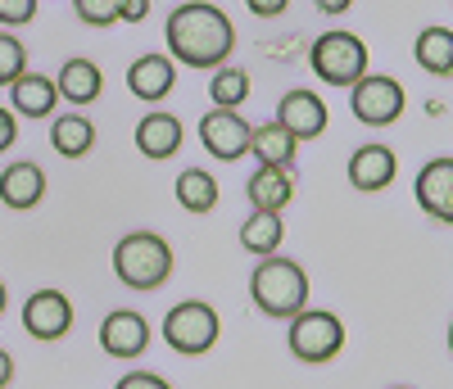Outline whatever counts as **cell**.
<instances>
[{
	"mask_svg": "<svg viewBox=\"0 0 453 389\" xmlns=\"http://www.w3.org/2000/svg\"><path fill=\"white\" fill-rule=\"evenodd\" d=\"M23 331L42 344H55L73 331V299L64 290H32L23 303Z\"/></svg>",
	"mask_w": 453,
	"mask_h": 389,
	"instance_id": "cell-8",
	"label": "cell"
},
{
	"mask_svg": "<svg viewBox=\"0 0 453 389\" xmlns=\"http://www.w3.org/2000/svg\"><path fill=\"white\" fill-rule=\"evenodd\" d=\"M10 380H14V358L5 354V348H0V389H5Z\"/></svg>",
	"mask_w": 453,
	"mask_h": 389,
	"instance_id": "cell-34",
	"label": "cell"
},
{
	"mask_svg": "<svg viewBox=\"0 0 453 389\" xmlns=\"http://www.w3.org/2000/svg\"><path fill=\"white\" fill-rule=\"evenodd\" d=\"M145 344H150V322L141 313H132V308H119V313H109L100 322V348L109 358H141L145 354Z\"/></svg>",
	"mask_w": 453,
	"mask_h": 389,
	"instance_id": "cell-11",
	"label": "cell"
},
{
	"mask_svg": "<svg viewBox=\"0 0 453 389\" xmlns=\"http://www.w3.org/2000/svg\"><path fill=\"white\" fill-rule=\"evenodd\" d=\"M145 14H150V0H123L119 23H145Z\"/></svg>",
	"mask_w": 453,
	"mask_h": 389,
	"instance_id": "cell-32",
	"label": "cell"
},
{
	"mask_svg": "<svg viewBox=\"0 0 453 389\" xmlns=\"http://www.w3.org/2000/svg\"><path fill=\"white\" fill-rule=\"evenodd\" d=\"M50 145H55V154H64V159H87V154L96 149V123L82 118V113H59V118L50 123Z\"/></svg>",
	"mask_w": 453,
	"mask_h": 389,
	"instance_id": "cell-20",
	"label": "cell"
},
{
	"mask_svg": "<svg viewBox=\"0 0 453 389\" xmlns=\"http://www.w3.org/2000/svg\"><path fill=\"white\" fill-rule=\"evenodd\" d=\"M250 204L258 213H281L295 200V168H273V164H258L250 177Z\"/></svg>",
	"mask_w": 453,
	"mask_h": 389,
	"instance_id": "cell-17",
	"label": "cell"
},
{
	"mask_svg": "<svg viewBox=\"0 0 453 389\" xmlns=\"http://www.w3.org/2000/svg\"><path fill=\"white\" fill-rule=\"evenodd\" d=\"M281 236H286V226H281V213H250L245 226H241V245L254 254V258H268L281 249Z\"/></svg>",
	"mask_w": 453,
	"mask_h": 389,
	"instance_id": "cell-22",
	"label": "cell"
},
{
	"mask_svg": "<svg viewBox=\"0 0 453 389\" xmlns=\"http://www.w3.org/2000/svg\"><path fill=\"white\" fill-rule=\"evenodd\" d=\"M418 64L431 77H449L453 72V32L449 27H426L418 36Z\"/></svg>",
	"mask_w": 453,
	"mask_h": 389,
	"instance_id": "cell-24",
	"label": "cell"
},
{
	"mask_svg": "<svg viewBox=\"0 0 453 389\" xmlns=\"http://www.w3.org/2000/svg\"><path fill=\"white\" fill-rule=\"evenodd\" d=\"M113 277L127 290H159L173 277V249L155 231H127L113 245Z\"/></svg>",
	"mask_w": 453,
	"mask_h": 389,
	"instance_id": "cell-3",
	"label": "cell"
},
{
	"mask_svg": "<svg viewBox=\"0 0 453 389\" xmlns=\"http://www.w3.org/2000/svg\"><path fill=\"white\" fill-rule=\"evenodd\" d=\"M23 72H27V50H23V42H19V36H10V32H0V87L19 82Z\"/></svg>",
	"mask_w": 453,
	"mask_h": 389,
	"instance_id": "cell-26",
	"label": "cell"
},
{
	"mask_svg": "<svg viewBox=\"0 0 453 389\" xmlns=\"http://www.w3.org/2000/svg\"><path fill=\"white\" fill-rule=\"evenodd\" d=\"M340 348H345V326H340L335 313H322V308H304V313L290 317V354L299 362H331Z\"/></svg>",
	"mask_w": 453,
	"mask_h": 389,
	"instance_id": "cell-6",
	"label": "cell"
},
{
	"mask_svg": "<svg viewBox=\"0 0 453 389\" xmlns=\"http://www.w3.org/2000/svg\"><path fill=\"white\" fill-rule=\"evenodd\" d=\"M418 204L435 222H444V226L453 222V159L449 154H440V159H431L418 172Z\"/></svg>",
	"mask_w": 453,
	"mask_h": 389,
	"instance_id": "cell-12",
	"label": "cell"
},
{
	"mask_svg": "<svg viewBox=\"0 0 453 389\" xmlns=\"http://www.w3.org/2000/svg\"><path fill=\"white\" fill-rule=\"evenodd\" d=\"M46 200V172L32 159H14L5 172H0V204L5 209H36Z\"/></svg>",
	"mask_w": 453,
	"mask_h": 389,
	"instance_id": "cell-13",
	"label": "cell"
},
{
	"mask_svg": "<svg viewBox=\"0 0 453 389\" xmlns=\"http://www.w3.org/2000/svg\"><path fill=\"white\" fill-rule=\"evenodd\" d=\"M250 123L241 118V109H209L204 118H200V141L204 149L213 154V159L222 164H236L250 154Z\"/></svg>",
	"mask_w": 453,
	"mask_h": 389,
	"instance_id": "cell-9",
	"label": "cell"
},
{
	"mask_svg": "<svg viewBox=\"0 0 453 389\" xmlns=\"http://www.w3.org/2000/svg\"><path fill=\"white\" fill-rule=\"evenodd\" d=\"M181 141H186V132H181V118H173V113H145L136 123V149L155 164L173 159L181 149Z\"/></svg>",
	"mask_w": 453,
	"mask_h": 389,
	"instance_id": "cell-16",
	"label": "cell"
},
{
	"mask_svg": "<svg viewBox=\"0 0 453 389\" xmlns=\"http://www.w3.org/2000/svg\"><path fill=\"white\" fill-rule=\"evenodd\" d=\"M10 95H14V118H50L59 104L55 82L42 72H23L19 82H10Z\"/></svg>",
	"mask_w": 453,
	"mask_h": 389,
	"instance_id": "cell-18",
	"label": "cell"
},
{
	"mask_svg": "<svg viewBox=\"0 0 453 389\" xmlns=\"http://www.w3.org/2000/svg\"><path fill=\"white\" fill-rule=\"evenodd\" d=\"M313 5H318L322 14H345V10L354 5V0H313Z\"/></svg>",
	"mask_w": 453,
	"mask_h": 389,
	"instance_id": "cell-33",
	"label": "cell"
},
{
	"mask_svg": "<svg viewBox=\"0 0 453 389\" xmlns=\"http://www.w3.org/2000/svg\"><path fill=\"white\" fill-rule=\"evenodd\" d=\"M73 5H78V19L87 27H109L123 14V0H73Z\"/></svg>",
	"mask_w": 453,
	"mask_h": 389,
	"instance_id": "cell-27",
	"label": "cell"
},
{
	"mask_svg": "<svg viewBox=\"0 0 453 389\" xmlns=\"http://www.w3.org/2000/svg\"><path fill=\"white\" fill-rule=\"evenodd\" d=\"M14 141H19V118H14V109H0V154H5Z\"/></svg>",
	"mask_w": 453,
	"mask_h": 389,
	"instance_id": "cell-30",
	"label": "cell"
},
{
	"mask_svg": "<svg viewBox=\"0 0 453 389\" xmlns=\"http://www.w3.org/2000/svg\"><path fill=\"white\" fill-rule=\"evenodd\" d=\"M349 109H354V118L367 123V127H390V123H399V113H403V87L395 82V77L363 72L358 82L349 87Z\"/></svg>",
	"mask_w": 453,
	"mask_h": 389,
	"instance_id": "cell-7",
	"label": "cell"
},
{
	"mask_svg": "<svg viewBox=\"0 0 453 389\" xmlns=\"http://www.w3.org/2000/svg\"><path fill=\"white\" fill-rule=\"evenodd\" d=\"M168 59L186 68H222L226 55L236 50V27L209 0H186L168 14Z\"/></svg>",
	"mask_w": 453,
	"mask_h": 389,
	"instance_id": "cell-1",
	"label": "cell"
},
{
	"mask_svg": "<svg viewBox=\"0 0 453 389\" xmlns=\"http://www.w3.org/2000/svg\"><path fill=\"white\" fill-rule=\"evenodd\" d=\"M113 389H173V385H168L164 376H155V371H127Z\"/></svg>",
	"mask_w": 453,
	"mask_h": 389,
	"instance_id": "cell-29",
	"label": "cell"
},
{
	"mask_svg": "<svg viewBox=\"0 0 453 389\" xmlns=\"http://www.w3.org/2000/svg\"><path fill=\"white\" fill-rule=\"evenodd\" d=\"M250 72L241 68H213V82H209V95H213V109H241L250 100Z\"/></svg>",
	"mask_w": 453,
	"mask_h": 389,
	"instance_id": "cell-25",
	"label": "cell"
},
{
	"mask_svg": "<svg viewBox=\"0 0 453 389\" xmlns=\"http://www.w3.org/2000/svg\"><path fill=\"white\" fill-rule=\"evenodd\" d=\"M177 204H181L186 213H209V209H218V181H213V172L186 168V172L177 177Z\"/></svg>",
	"mask_w": 453,
	"mask_h": 389,
	"instance_id": "cell-23",
	"label": "cell"
},
{
	"mask_svg": "<svg viewBox=\"0 0 453 389\" xmlns=\"http://www.w3.org/2000/svg\"><path fill=\"white\" fill-rule=\"evenodd\" d=\"M36 19V0H0V23L5 27H23Z\"/></svg>",
	"mask_w": 453,
	"mask_h": 389,
	"instance_id": "cell-28",
	"label": "cell"
},
{
	"mask_svg": "<svg viewBox=\"0 0 453 389\" xmlns=\"http://www.w3.org/2000/svg\"><path fill=\"white\" fill-rule=\"evenodd\" d=\"M5 299H10V294H5V281H0V313H5Z\"/></svg>",
	"mask_w": 453,
	"mask_h": 389,
	"instance_id": "cell-35",
	"label": "cell"
},
{
	"mask_svg": "<svg viewBox=\"0 0 453 389\" xmlns=\"http://www.w3.org/2000/svg\"><path fill=\"white\" fill-rule=\"evenodd\" d=\"M309 64H313V72L322 77L326 87H354L358 77L367 72V46H363V36H354V32H326V36L313 42Z\"/></svg>",
	"mask_w": 453,
	"mask_h": 389,
	"instance_id": "cell-4",
	"label": "cell"
},
{
	"mask_svg": "<svg viewBox=\"0 0 453 389\" xmlns=\"http://www.w3.org/2000/svg\"><path fill=\"white\" fill-rule=\"evenodd\" d=\"M173 87H177V64H173L168 55H141V59H132V68H127V91H132L136 100L155 104V100H164Z\"/></svg>",
	"mask_w": 453,
	"mask_h": 389,
	"instance_id": "cell-15",
	"label": "cell"
},
{
	"mask_svg": "<svg viewBox=\"0 0 453 389\" xmlns=\"http://www.w3.org/2000/svg\"><path fill=\"white\" fill-rule=\"evenodd\" d=\"M100 87H104V77H100V68H96L91 59H68V64L59 68V77H55V91H59V100H68V104H91V100H100Z\"/></svg>",
	"mask_w": 453,
	"mask_h": 389,
	"instance_id": "cell-19",
	"label": "cell"
},
{
	"mask_svg": "<svg viewBox=\"0 0 453 389\" xmlns=\"http://www.w3.org/2000/svg\"><path fill=\"white\" fill-rule=\"evenodd\" d=\"M395 389H408V385H395Z\"/></svg>",
	"mask_w": 453,
	"mask_h": 389,
	"instance_id": "cell-36",
	"label": "cell"
},
{
	"mask_svg": "<svg viewBox=\"0 0 453 389\" xmlns=\"http://www.w3.org/2000/svg\"><path fill=\"white\" fill-rule=\"evenodd\" d=\"M245 5H250V14H258V19H277V14L290 10V0H245Z\"/></svg>",
	"mask_w": 453,
	"mask_h": 389,
	"instance_id": "cell-31",
	"label": "cell"
},
{
	"mask_svg": "<svg viewBox=\"0 0 453 389\" xmlns=\"http://www.w3.org/2000/svg\"><path fill=\"white\" fill-rule=\"evenodd\" d=\"M399 172V159H395V149L390 145H363L354 149V159H349V186L363 190V194H376V190H386Z\"/></svg>",
	"mask_w": 453,
	"mask_h": 389,
	"instance_id": "cell-14",
	"label": "cell"
},
{
	"mask_svg": "<svg viewBox=\"0 0 453 389\" xmlns=\"http://www.w3.org/2000/svg\"><path fill=\"white\" fill-rule=\"evenodd\" d=\"M250 149H254V159H258V164L295 168V149H299V141H295L281 123H263V127L250 132Z\"/></svg>",
	"mask_w": 453,
	"mask_h": 389,
	"instance_id": "cell-21",
	"label": "cell"
},
{
	"mask_svg": "<svg viewBox=\"0 0 453 389\" xmlns=\"http://www.w3.org/2000/svg\"><path fill=\"white\" fill-rule=\"evenodd\" d=\"M218 331H222V322L213 313V303H204V299H186L164 317V339L186 358L209 354V348L218 344Z\"/></svg>",
	"mask_w": 453,
	"mask_h": 389,
	"instance_id": "cell-5",
	"label": "cell"
},
{
	"mask_svg": "<svg viewBox=\"0 0 453 389\" xmlns=\"http://www.w3.org/2000/svg\"><path fill=\"white\" fill-rule=\"evenodd\" d=\"M277 123H281L295 141H318V136L326 132V123H331V113H326V104H322L318 91L295 87V91H286L281 104H277Z\"/></svg>",
	"mask_w": 453,
	"mask_h": 389,
	"instance_id": "cell-10",
	"label": "cell"
},
{
	"mask_svg": "<svg viewBox=\"0 0 453 389\" xmlns=\"http://www.w3.org/2000/svg\"><path fill=\"white\" fill-rule=\"evenodd\" d=\"M250 294H254V308L258 313H268L277 322H290L295 313H304L309 308V277L304 267L295 258H258L254 277H250Z\"/></svg>",
	"mask_w": 453,
	"mask_h": 389,
	"instance_id": "cell-2",
	"label": "cell"
}]
</instances>
